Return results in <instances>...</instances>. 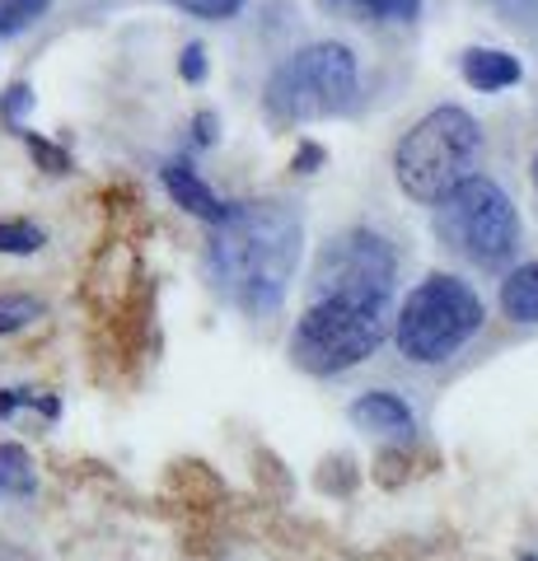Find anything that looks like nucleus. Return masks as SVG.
<instances>
[{"instance_id": "1", "label": "nucleus", "mask_w": 538, "mask_h": 561, "mask_svg": "<svg viewBox=\"0 0 538 561\" xmlns=\"http://www.w3.org/2000/svg\"><path fill=\"white\" fill-rule=\"evenodd\" d=\"M305 253V220L290 202H230V216L211 225L206 272L216 290L244 313H276Z\"/></svg>"}, {"instance_id": "2", "label": "nucleus", "mask_w": 538, "mask_h": 561, "mask_svg": "<svg viewBox=\"0 0 538 561\" xmlns=\"http://www.w3.org/2000/svg\"><path fill=\"white\" fill-rule=\"evenodd\" d=\"M478 160H482V127L473 122V113L445 103V108L426 113L422 122H412V131L398 140L393 179L412 202L436 206L459 183L473 179Z\"/></svg>"}, {"instance_id": "3", "label": "nucleus", "mask_w": 538, "mask_h": 561, "mask_svg": "<svg viewBox=\"0 0 538 561\" xmlns=\"http://www.w3.org/2000/svg\"><path fill=\"white\" fill-rule=\"evenodd\" d=\"M482 319H488V309H482V295L468 280L449 272H431L398 305L393 319L398 356H408L412 365H445L478 337Z\"/></svg>"}, {"instance_id": "4", "label": "nucleus", "mask_w": 538, "mask_h": 561, "mask_svg": "<svg viewBox=\"0 0 538 561\" xmlns=\"http://www.w3.org/2000/svg\"><path fill=\"white\" fill-rule=\"evenodd\" d=\"M356 99V57L346 43H309L290 51L263 84V113L272 127H305L342 113Z\"/></svg>"}, {"instance_id": "5", "label": "nucleus", "mask_w": 538, "mask_h": 561, "mask_svg": "<svg viewBox=\"0 0 538 561\" xmlns=\"http://www.w3.org/2000/svg\"><path fill=\"white\" fill-rule=\"evenodd\" d=\"M389 337V309L360 300H309L290 328V360L305 375H342L370 360Z\"/></svg>"}, {"instance_id": "6", "label": "nucleus", "mask_w": 538, "mask_h": 561, "mask_svg": "<svg viewBox=\"0 0 538 561\" xmlns=\"http://www.w3.org/2000/svg\"><path fill=\"white\" fill-rule=\"evenodd\" d=\"M436 234L449 253L478 262V267H506L519 249V210L506 197V187L473 173L436 202Z\"/></svg>"}, {"instance_id": "7", "label": "nucleus", "mask_w": 538, "mask_h": 561, "mask_svg": "<svg viewBox=\"0 0 538 561\" xmlns=\"http://www.w3.org/2000/svg\"><path fill=\"white\" fill-rule=\"evenodd\" d=\"M398 280V253L385 234L375 230H342L323 243L314 262V300H360L389 309Z\"/></svg>"}, {"instance_id": "8", "label": "nucleus", "mask_w": 538, "mask_h": 561, "mask_svg": "<svg viewBox=\"0 0 538 561\" xmlns=\"http://www.w3.org/2000/svg\"><path fill=\"white\" fill-rule=\"evenodd\" d=\"M346 416H352L360 431L385 435V440H412V431H416L412 408H408V402L398 398V393H389V389H370V393L352 398Z\"/></svg>"}, {"instance_id": "9", "label": "nucleus", "mask_w": 538, "mask_h": 561, "mask_svg": "<svg viewBox=\"0 0 538 561\" xmlns=\"http://www.w3.org/2000/svg\"><path fill=\"white\" fill-rule=\"evenodd\" d=\"M160 179H164V187H169L173 206H183L187 216H197V220H206V225H220L225 216H230V202L216 197V192L197 179V169L187 164V160H169V164L160 169Z\"/></svg>"}, {"instance_id": "10", "label": "nucleus", "mask_w": 538, "mask_h": 561, "mask_svg": "<svg viewBox=\"0 0 538 561\" xmlns=\"http://www.w3.org/2000/svg\"><path fill=\"white\" fill-rule=\"evenodd\" d=\"M459 76L473 84V90L496 94V90H511V84L525 80V66H519V57L506 47H468L459 61Z\"/></svg>"}, {"instance_id": "11", "label": "nucleus", "mask_w": 538, "mask_h": 561, "mask_svg": "<svg viewBox=\"0 0 538 561\" xmlns=\"http://www.w3.org/2000/svg\"><path fill=\"white\" fill-rule=\"evenodd\" d=\"M501 309L515 323H538V262H525L501 280Z\"/></svg>"}, {"instance_id": "12", "label": "nucleus", "mask_w": 538, "mask_h": 561, "mask_svg": "<svg viewBox=\"0 0 538 561\" xmlns=\"http://www.w3.org/2000/svg\"><path fill=\"white\" fill-rule=\"evenodd\" d=\"M328 5L370 24H412L422 14V0H328Z\"/></svg>"}, {"instance_id": "13", "label": "nucleus", "mask_w": 538, "mask_h": 561, "mask_svg": "<svg viewBox=\"0 0 538 561\" xmlns=\"http://www.w3.org/2000/svg\"><path fill=\"white\" fill-rule=\"evenodd\" d=\"M33 459L20 449V445H0V501L5 496H33Z\"/></svg>"}, {"instance_id": "14", "label": "nucleus", "mask_w": 538, "mask_h": 561, "mask_svg": "<svg viewBox=\"0 0 538 561\" xmlns=\"http://www.w3.org/2000/svg\"><path fill=\"white\" fill-rule=\"evenodd\" d=\"M43 243H47V234L33 220H0V253L28 257V253H38Z\"/></svg>"}, {"instance_id": "15", "label": "nucleus", "mask_w": 538, "mask_h": 561, "mask_svg": "<svg viewBox=\"0 0 538 561\" xmlns=\"http://www.w3.org/2000/svg\"><path fill=\"white\" fill-rule=\"evenodd\" d=\"M51 0H0V33H24L47 14Z\"/></svg>"}, {"instance_id": "16", "label": "nucleus", "mask_w": 538, "mask_h": 561, "mask_svg": "<svg viewBox=\"0 0 538 561\" xmlns=\"http://www.w3.org/2000/svg\"><path fill=\"white\" fill-rule=\"evenodd\" d=\"M33 319H43V300H33V295H0V332H20Z\"/></svg>"}, {"instance_id": "17", "label": "nucleus", "mask_w": 538, "mask_h": 561, "mask_svg": "<svg viewBox=\"0 0 538 561\" xmlns=\"http://www.w3.org/2000/svg\"><path fill=\"white\" fill-rule=\"evenodd\" d=\"M20 408H38L43 416H57V398H51V393H33V389H5V393H0V416L20 412Z\"/></svg>"}, {"instance_id": "18", "label": "nucleus", "mask_w": 538, "mask_h": 561, "mask_svg": "<svg viewBox=\"0 0 538 561\" xmlns=\"http://www.w3.org/2000/svg\"><path fill=\"white\" fill-rule=\"evenodd\" d=\"M169 5L183 14H197V20H234L244 10V0H169Z\"/></svg>"}, {"instance_id": "19", "label": "nucleus", "mask_w": 538, "mask_h": 561, "mask_svg": "<svg viewBox=\"0 0 538 561\" xmlns=\"http://www.w3.org/2000/svg\"><path fill=\"white\" fill-rule=\"evenodd\" d=\"M24 140H28L33 160H38L47 173H71V154H66L61 146H51V140H43L38 131H24Z\"/></svg>"}, {"instance_id": "20", "label": "nucleus", "mask_w": 538, "mask_h": 561, "mask_svg": "<svg viewBox=\"0 0 538 561\" xmlns=\"http://www.w3.org/2000/svg\"><path fill=\"white\" fill-rule=\"evenodd\" d=\"M179 76H183L187 84H202V80H206V47H202V43H187V47H183Z\"/></svg>"}, {"instance_id": "21", "label": "nucleus", "mask_w": 538, "mask_h": 561, "mask_svg": "<svg viewBox=\"0 0 538 561\" xmlns=\"http://www.w3.org/2000/svg\"><path fill=\"white\" fill-rule=\"evenodd\" d=\"M28 108H33V90H28V84H10V90H5V117L20 127Z\"/></svg>"}, {"instance_id": "22", "label": "nucleus", "mask_w": 538, "mask_h": 561, "mask_svg": "<svg viewBox=\"0 0 538 561\" xmlns=\"http://www.w3.org/2000/svg\"><path fill=\"white\" fill-rule=\"evenodd\" d=\"M323 160H328V150H323V146H314V140H305V146L295 150V173H314Z\"/></svg>"}, {"instance_id": "23", "label": "nucleus", "mask_w": 538, "mask_h": 561, "mask_svg": "<svg viewBox=\"0 0 538 561\" xmlns=\"http://www.w3.org/2000/svg\"><path fill=\"white\" fill-rule=\"evenodd\" d=\"M220 127V122H216V113H197V140H202V146H216V131Z\"/></svg>"}, {"instance_id": "24", "label": "nucleus", "mask_w": 538, "mask_h": 561, "mask_svg": "<svg viewBox=\"0 0 538 561\" xmlns=\"http://www.w3.org/2000/svg\"><path fill=\"white\" fill-rule=\"evenodd\" d=\"M529 173H534V187H538V154H534V169Z\"/></svg>"}, {"instance_id": "25", "label": "nucleus", "mask_w": 538, "mask_h": 561, "mask_svg": "<svg viewBox=\"0 0 538 561\" xmlns=\"http://www.w3.org/2000/svg\"><path fill=\"white\" fill-rule=\"evenodd\" d=\"M519 561H538V557H534V552H525V557H519Z\"/></svg>"}]
</instances>
